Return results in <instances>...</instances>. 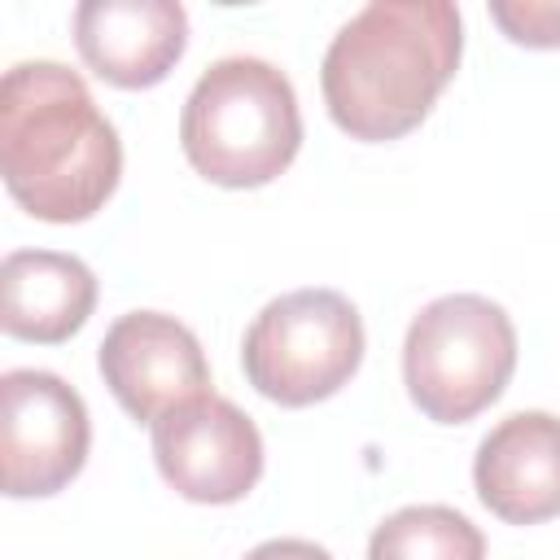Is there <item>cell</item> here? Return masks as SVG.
<instances>
[{
  "label": "cell",
  "instance_id": "14",
  "mask_svg": "<svg viewBox=\"0 0 560 560\" xmlns=\"http://www.w3.org/2000/svg\"><path fill=\"white\" fill-rule=\"evenodd\" d=\"M241 560H332V551L311 538H267L254 551H245Z\"/></svg>",
  "mask_w": 560,
  "mask_h": 560
},
{
  "label": "cell",
  "instance_id": "12",
  "mask_svg": "<svg viewBox=\"0 0 560 560\" xmlns=\"http://www.w3.org/2000/svg\"><path fill=\"white\" fill-rule=\"evenodd\" d=\"M368 560H486V538L446 503H411L372 529Z\"/></svg>",
  "mask_w": 560,
  "mask_h": 560
},
{
  "label": "cell",
  "instance_id": "10",
  "mask_svg": "<svg viewBox=\"0 0 560 560\" xmlns=\"http://www.w3.org/2000/svg\"><path fill=\"white\" fill-rule=\"evenodd\" d=\"M472 486L508 525H542L560 516V416H503L472 455Z\"/></svg>",
  "mask_w": 560,
  "mask_h": 560
},
{
  "label": "cell",
  "instance_id": "5",
  "mask_svg": "<svg viewBox=\"0 0 560 560\" xmlns=\"http://www.w3.org/2000/svg\"><path fill=\"white\" fill-rule=\"evenodd\" d=\"M363 350V319L346 293L293 289L254 315L241 341V368L262 398L280 407H311L350 385Z\"/></svg>",
  "mask_w": 560,
  "mask_h": 560
},
{
  "label": "cell",
  "instance_id": "11",
  "mask_svg": "<svg viewBox=\"0 0 560 560\" xmlns=\"http://www.w3.org/2000/svg\"><path fill=\"white\" fill-rule=\"evenodd\" d=\"M96 306V276L61 249H13L0 262V328L18 341L61 346Z\"/></svg>",
  "mask_w": 560,
  "mask_h": 560
},
{
  "label": "cell",
  "instance_id": "3",
  "mask_svg": "<svg viewBox=\"0 0 560 560\" xmlns=\"http://www.w3.org/2000/svg\"><path fill=\"white\" fill-rule=\"evenodd\" d=\"M179 149L219 188L280 179L302 149V109L289 74L262 57L214 61L184 101Z\"/></svg>",
  "mask_w": 560,
  "mask_h": 560
},
{
  "label": "cell",
  "instance_id": "2",
  "mask_svg": "<svg viewBox=\"0 0 560 560\" xmlns=\"http://www.w3.org/2000/svg\"><path fill=\"white\" fill-rule=\"evenodd\" d=\"M459 9L446 0H372L328 44L319 88L328 118L363 144L416 131L455 79Z\"/></svg>",
  "mask_w": 560,
  "mask_h": 560
},
{
  "label": "cell",
  "instance_id": "9",
  "mask_svg": "<svg viewBox=\"0 0 560 560\" xmlns=\"http://www.w3.org/2000/svg\"><path fill=\"white\" fill-rule=\"evenodd\" d=\"M74 44L109 88H158L188 48V13L175 0H83L74 9Z\"/></svg>",
  "mask_w": 560,
  "mask_h": 560
},
{
  "label": "cell",
  "instance_id": "8",
  "mask_svg": "<svg viewBox=\"0 0 560 560\" xmlns=\"http://www.w3.org/2000/svg\"><path fill=\"white\" fill-rule=\"evenodd\" d=\"M96 368L136 424H153L171 407L210 394V363L197 332L162 311L118 315L96 350Z\"/></svg>",
  "mask_w": 560,
  "mask_h": 560
},
{
  "label": "cell",
  "instance_id": "4",
  "mask_svg": "<svg viewBox=\"0 0 560 560\" xmlns=\"http://www.w3.org/2000/svg\"><path fill=\"white\" fill-rule=\"evenodd\" d=\"M516 372V328L481 293H446L420 306L402 341V385L433 424H468Z\"/></svg>",
  "mask_w": 560,
  "mask_h": 560
},
{
  "label": "cell",
  "instance_id": "6",
  "mask_svg": "<svg viewBox=\"0 0 560 560\" xmlns=\"http://www.w3.org/2000/svg\"><path fill=\"white\" fill-rule=\"evenodd\" d=\"M92 446V420L74 385L44 368L0 376V464L9 499H48L66 490Z\"/></svg>",
  "mask_w": 560,
  "mask_h": 560
},
{
  "label": "cell",
  "instance_id": "1",
  "mask_svg": "<svg viewBox=\"0 0 560 560\" xmlns=\"http://www.w3.org/2000/svg\"><path fill=\"white\" fill-rule=\"evenodd\" d=\"M0 175L44 223H83L122 179V144L79 70L18 61L0 79Z\"/></svg>",
  "mask_w": 560,
  "mask_h": 560
},
{
  "label": "cell",
  "instance_id": "13",
  "mask_svg": "<svg viewBox=\"0 0 560 560\" xmlns=\"http://www.w3.org/2000/svg\"><path fill=\"white\" fill-rule=\"evenodd\" d=\"M490 18L521 48H560V0H494Z\"/></svg>",
  "mask_w": 560,
  "mask_h": 560
},
{
  "label": "cell",
  "instance_id": "7",
  "mask_svg": "<svg viewBox=\"0 0 560 560\" xmlns=\"http://www.w3.org/2000/svg\"><path fill=\"white\" fill-rule=\"evenodd\" d=\"M153 464L188 503H241L262 477V433L223 394H201L153 424Z\"/></svg>",
  "mask_w": 560,
  "mask_h": 560
}]
</instances>
